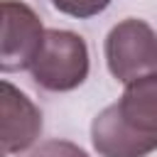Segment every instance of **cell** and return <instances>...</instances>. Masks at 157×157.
Masks as SVG:
<instances>
[{"instance_id":"52a82bcc","label":"cell","mask_w":157,"mask_h":157,"mask_svg":"<svg viewBox=\"0 0 157 157\" xmlns=\"http://www.w3.org/2000/svg\"><path fill=\"white\" fill-rule=\"evenodd\" d=\"M29 157H88L78 145L66 140H47L37 150L29 152Z\"/></svg>"},{"instance_id":"5b68a950","label":"cell","mask_w":157,"mask_h":157,"mask_svg":"<svg viewBox=\"0 0 157 157\" xmlns=\"http://www.w3.org/2000/svg\"><path fill=\"white\" fill-rule=\"evenodd\" d=\"M0 142L5 155L25 152L42 132V113L27 93L10 81L0 83Z\"/></svg>"},{"instance_id":"8992f818","label":"cell","mask_w":157,"mask_h":157,"mask_svg":"<svg viewBox=\"0 0 157 157\" xmlns=\"http://www.w3.org/2000/svg\"><path fill=\"white\" fill-rule=\"evenodd\" d=\"M52 5L64 15L86 20V17H93V15L103 12L110 5V0H52Z\"/></svg>"},{"instance_id":"6da1fadb","label":"cell","mask_w":157,"mask_h":157,"mask_svg":"<svg viewBox=\"0 0 157 157\" xmlns=\"http://www.w3.org/2000/svg\"><path fill=\"white\" fill-rule=\"evenodd\" d=\"M91 142L101 157H145L157 150V74L125 83L118 103L93 118Z\"/></svg>"},{"instance_id":"7a4b0ae2","label":"cell","mask_w":157,"mask_h":157,"mask_svg":"<svg viewBox=\"0 0 157 157\" xmlns=\"http://www.w3.org/2000/svg\"><path fill=\"white\" fill-rule=\"evenodd\" d=\"M29 74L44 91L64 93L78 88L88 76V47L83 37L69 29H47Z\"/></svg>"},{"instance_id":"277c9868","label":"cell","mask_w":157,"mask_h":157,"mask_svg":"<svg viewBox=\"0 0 157 157\" xmlns=\"http://www.w3.org/2000/svg\"><path fill=\"white\" fill-rule=\"evenodd\" d=\"M2 39H0V69L5 74L29 69L37 59L47 29L37 12L22 0H2Z\"/></svg>"},{"instance_id":"3957f363","label":"cell","mask_w":157,"mask_h":157,"mask_svg":"<svg viewBox=\"0 0 157 157\" xmlns=\"http://www.w3.org/2000/svg\"><path fill=\"white\" fill-rule=\"evenodd\" d=\"M105 61L120 83L157 74V32L137 17L118 22L105 37Z\"/></svg>"}]
</instances>
